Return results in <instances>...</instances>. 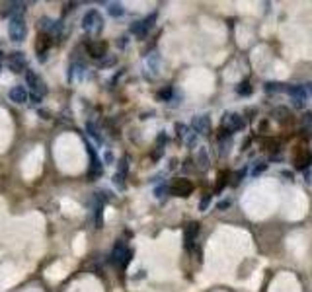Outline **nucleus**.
<instances>
[{
    "label": "nucleus",
    "instance_id": "28",
    "mask_svg": "<svg viewBox=\"0 0 312 292\" xmlns=\"http://www.w3.org/2000/svg\"><path fill=\"white\" fill-rule=\"evenodd\" d=\"M264 169H266V164H264V162H260V166H258V167H254V169H252V173H254V175H258V173H262Z\"/></svg>",
    "mask_w": 312,
    "mask_h": 292
},
{
    "label": "nucleus",
    "instance_id": "13",
    "mask_svg": "<svg viewBox=\"0 0 312 292\" xmlns=\"http://www.w3.org/2000/svg\"><path fill=\"white\" fill-rule=\"evenodd\" d=\"M10 68H12L14 72H22V70L25 68V59H23L22 53H14V55H12V59H10Z\"/></svg>",
    "mask_w": 312,
    "mask_h": 292
},
{
    "label": "nucleus",
    "instance_id": "19",
    "mask_svg": "<svg viewBox=\"0 0 312 292\" xmlns=\"http://www.w3.org/2000/svg\"><path fill=\"white\" fill-rule=\"evenodd\" d=\"M236 92H238L240 96H250V94H252V86H250V82H248V80H244V82L236 88Z\"/></svg>",
    "mask_w": 312,
    "mask_h": 292
},
{
    "label": "nucleus",
    "instance_id": "3",
    "mask_svg": "<svg viewBox=\"0 0 312 292\" xmlns=\"http://www.w3.org/2000/svg\"><path fill=\"white\" fill-rule=\"evenodd\" d=\"M131 255H133V251L123 242H117L111 250V263H115L119 267H127V263L131 261Z\"/></svg>",
    "mask_w": 312,
    "mask_h": 292
},
{
    "label": "nucleus",
    "instance_id": "6",
    "mask_svg": "<svg viewBox=\"0 0 312 292\" xmlns=\"http://www.w3.org/2000/svg\"><path fill=\"white\" fill-rule=\"evenodd\" d=\"M25 80H27V84L31 86V92H33V96L35 98H41L45 92H47V88H45V84H43V80L33 72V70H27V74H25Z\"/></svg>",
    "mask_w": 312,
    "mask_h": 292
},
{
    "label": "nucleus",
    "instance_id": "2",
    "mask_svg": "<svg viewBox=\"0 0 312 292\" xmlns=\"http://www.w3.org/2000/svg\"><path fill=\"white\" fill-rule=\"evenodd\" d=\"M82 27H84V31H88V33H100L102 31V27H104V20H102V14L98 12V10H90V12H86L84 14V18H82Z\"/></svg>",
    "mask_w": 312,
    "mask_h": 292
},
{
    "label": "nucleus",
    "instance_id": "26",
    "mask_svg": "<svg viewBox=\"0 0 312 292\" xmlns=\"http://www.w3.org/2000/svg\"><path fill=\"white\" fill-rule=\"evenodd\" d=\"M195 141H197V135H191V131H189V135L185 137V143H187V146H193V145H195Z\"/></svg>",
    "mask_w": 312,
    "mask_h": 292
},
{
    "label": "nucleus",
    "instance_id": "23",
    "mask_svg": "<svg viewBox=\"0 0 312 292\" xmlns=\"http://www.w3.org/2000/svg\"><path fill=\"white\" fill-rule=\"evenodd\" d=\"M166 193H168V187H166V185H160V187H156L155 189V195L158 197V199H160V197H164Z\"/></svg>",
    "mask_w": 312,
    "mask_h": 292
},
{
    "label": "nucleus",
    "instance_id": "21",
    "mask_svg": "<svg viewBox=\"0 0 312 292\" xmlns=\"http://www.w3.org/2000/svg\"><path fill=\"white\" fill-rule=\"evenodd\" d=\"M104 51H106V45H92L90 47L92 57H104Z\"/></svg>",
    "mask_w": 312,
    "mask_h": 292
},
{
    "label": "nucleus",
    "instance_id": "18",
    "mask_svg": "<svg viewBox=\"0 0 312 292\" xmlns=\"http://www.w3.org/2000/svg\"><path fill=\"white\" fill-rule=\"evenodd\" d=\"M295 162H297V167L305 169V167H309V164H312V156L311 154H303V156H299Z\"/></svg>",
    "mask_w": 312,
    "mask_h": 292
},
{
    "label": "nucleus",
    "instance_id": "14",
    "mask_svg": "<svg viewBox=\"0 0 312 292\" xmlns=\"http://www.w3.org/2000/svg\"><path fill=\"white\" fill-rule=\"evenodd\" d=\"M108 14H110L111 18H119V16L125 14V8H123L119 2H111V4H108Z\"/></svg>",
    "mask_w": 312,
    "mask_h": 292
},
{
    "label": "nucleus",
    "instance_id": "27",
    "mask_svg": "<svg viewBox=\"0 0 312 292\" xmlns=\"http://www.w3.org/2000/svg\"><path fill=\"white\" fill-rule=\"evenodd\" d=\"M303 125H305V127H312V113H307V115L303 117Z\"/></svg>",
    "mask_w": 312,
    "mask_h": 292
},
{
    "label": "nucleus",
    "instance_id": "24",
    "mask_svg": "<svg viewBox=\"0 0 312 292\" xmlns=\"http://www.w3.org/2000/svg\"><path fill=\"white\" fill-rule=\"evenodd\" d=\"M209 205H211V195H207V197H203V199H201V203H199V209H201V210H205Z\"/></svg>",
    "mask_w": 312,
    "mask_h": 292
},
{
    "label": "nucleus",
    "instance_id": "25",
    "mask_svg": "<svg viewBox=\"0 0 312 292\" xmlns=\"http://www.w3.org/2000/svg\"><path fill=\"white\" fill-rule=\"evenodd\" d=\"M96 224H98V228L102 226V205H98V209H96Z\"/></svg>",
    "mask_w": 312,
    "mask_h": 292
},
{
    "label": "nucleus",
    "instance_id": "9",
    "mask_svg": "<svg viewBox=\"0 0 312 292\" xmlns=\"http://www.w3.org/2000/svg\"><path fill=\"white\" fill-rule=\"evenodd\" d=\"M287 94L293 98V102H305L309 96V90H307V86L293 84V86H287Z\"/></svg>",
    "mask_w": 312,
    "mask_h": 292
},
{
    "label": "nucleus",
    "instance_id": "15",
    "mask_svg": "<svg viewBox=\"0 0 312 292\" xmlns=\"http://www.w3.org/2000/svg\"><path fill=\"white\" fill-rule=\"evenodd\" d=\"M197 166H199V169H207V167H209V156H207V150H205V148H201V150L197 152Z\"/></svg>",
    "mask_w": 312,
    "mask_h": 292
},
{
    "label": "nucleus",
    "instance_id": "1",
    "mask_svg": "<svg viewBox=\"0 0 312 292\" xmlns=\"http://www.w3.org/2000/svg\"><path fill=\"white\" fill-rule=\"evenodd\" d=\"M25 35H27V25H25L23 18L22 16H12L10 21H8V37H10V41L20 43V41L25 39Z\"/></svg>",
    "mask_w": 312,
    "mask_h": 292
},
{
    "label": "nucleus",
    "instance_id": "11",
    "mask_svg": "<svg viewBox=\"0 0 312 292\" xmlns=\"http://www.w3.org/2000/svg\"><path fill=\"white\" fill-rule=\"evenodd\" d=\"M8 98H10V102H14V104H25V102H27V92H25L23 86H14V88L8 92Z\"/></svg>",
    "mask_w": 312,
    "mask_h": 292
},
{
    "label": "nucleus",
    "instance_id": "17",
    "mask_svg": "<svg viewBox=\"0 0 312 292\" xmlns=\"http://www.w3.org/2000/svg\"><path fill=\"white\" fill-rule=\"evenodd\" d=\"M266 92H271V94H275V92H287V86H283L279 82H266Z\"/></svg>",
    "mask_w": 312,
    "mask_h": 292
},
{
    "label": "nucleus",
    "instance_id": "7",
    "mask_svg": "<svg viewBox=\"0 0 312 292\" xmlns=\"http://www.w3.org/2000/svg\"><path fill=\"white\" fill-rule=\"evenodd\" d=\"M191 129L195 131V135H207L211 131V121L207 115H197L191 121Z\"/></svg>",
    "mask_w": 312,
    "mask_h": 292
},
{
    "label": "nucleus",
    "instance_id": "22",
    "mask_svg": "<svg viewBox=\"0 0 312 292\" xmlns=\"http://www.w3.org/2000/svg\"><path fill=\"white\" fill-rule=\"evenodd\" d=\"M273 115H275L279 121H283V119H287V117H289V109H285V107H277Z\"/></svg>",
    "mask_w": 312,
    "mask_h": 292
},
{
    "label": "nucleus",
    "instance_id": "5",
    "mask_svg": "<svg viewBox=\"0 0 312 292\" xmlns=\"http://www.w3.org/2000/svg\"><path fill=\"white\" fill-rule=\"evenodd\" d=\"M156 21V12H153V14H149L145 20H141V21H137L133 27H131V31L135 33V35H139V37H145L151 29H153V25H155Z\"/></svg>",
    "mask_w": 312,
    "mask_h": 292
},
{
    "label": "nucleus",
    "instance_id": "30",
    "mask_svg": "<svg viewBox=\"0 0 312 292\" xmlns=\"http://www.w3.org/2000/svg\"><path fill=\"white\" fill-rule=\"evenodd\" d=\"M0 68H2V57H0Z\"/></svg>",
    "mask_w": 312,
    "mask_h": 292
},
{
    "label": "nucleus",
    "instance_id": "29",
    "mask_svg": "<svg viewBox=\"0 0 312 292\" xmlns=\"http://www.w3.org/2000/svg\"><path fill=\"white\" fill-rule=\"evenodd\" d=\"M172 96V90H164L162 94H158V98H162V100H168Z\"/></svg>",
    "mask_w": 312,
    "mask_h": 292
},
{
    "label": "nucleus",
    "instance_id": "4",
    "mask_svg": "<svg viewBox=\"0 0 312 292\" xmlns=\"http://www.w3.org/2000/svg\"><path fill=\"white\" fill-rule=\"evenodd\" d=\"M246 127V121L242 119V115L238 113H226L221 121V129H224L226 133H236V131H242Z\"/></svg>",
    "mask_w": 312,
    "mask_h": 292
},
{
    "label": "nucleus",
    "instance_id": "16",
    "mask_svg": "<svg viewBox=\"0 0 312 292\" xmlns=\"http://www.w3.org/2000/svg\"><path fill=\"white\" fill-rule=\"evenodd\" d=\"M125 173H127V160H121L119 169H117V175H115V183H117L119 187H123V177H125Z\"/></svg>",
    "mask_w": 312,
    "mask_h": 292
},
{
    "label": "nucleus",
    "instance_id": "20",
    "mask_svg": "<svg viewBox=\"0 0 312 292\" xmlns=\"http://www.w3.org/2000/svg\"><path fill=\"white\" fill-rule=\"evenodd\" d=\"M41 29H47V31H55V29H57V23H55L53 20H47V18H43V20H41Z\"/></svg>",
    "mask_w": 312,
    "mask_h": 292
},
{
    "label": "nucleus",
    "instance_id": "10",
    "mask_svg": "<svg viewBox=\"0 0 312 292\" xmlns=\"http://www.w3.org/2000/svg\"><path fill=\"white\" fill-rule=\"evenodd\" d=\"M88 154H90V177H98L102 175V162L98 160L94 148L88 145Z\"/></svg>",
    "mask_w": 312,
    "mask_h": 292
},
{
    "label": "nucleus",
    "instance_id": "8",
    "mask_svg": "<svg viewBox=\"0 0 312 292\" xmlns=\"http://www.w3.org/2000/svg\"><path fill=\"white\" fill-rule=\"evenodd\" d=\"M191 189H193V185L187 179H176L174 185H172V193H176L179 197H187L191 193Z\"/></svg>",
    "mask_w": 312,
    "mask_h": 292
},
{
    "label": "nucleus",
    "instance_id": "12",
    "mask_svg": "<svg viewBox=\"0 0 312 292\" xmlns=\"http://www.w3.org/2000/svg\"><path fill=\"white\" fill-rule=\"evenodd\" d=\"M197 232H199V224H197V222H191V224H187V228H185V232H183V242H185V248H187V250L193 246Z\"/></svg>",
    "mask_w": 312,
    "mask_h": 292
}]
</instances>
